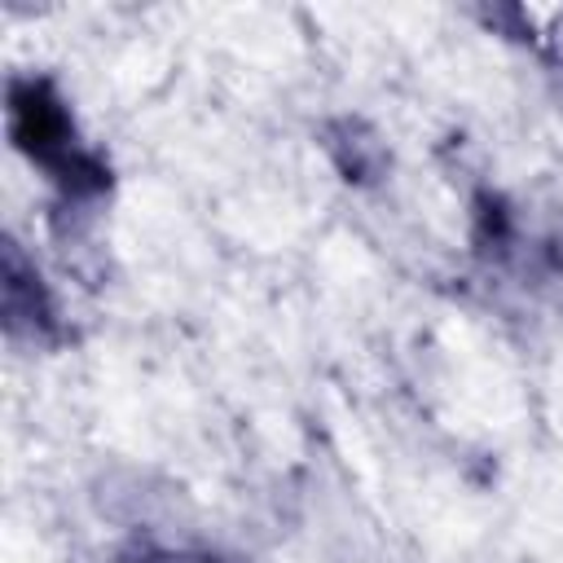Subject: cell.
<instances>
[{
    "instance_id": "obj_2",
    "label": "cell",
    "mask_w": 563,
    "mask_h": 563,
    "mask_svg": "<svg viewBox=\"0 0 563 563\" xmlns=\"http://www.w3.org/2000/svg\"><path fill=\"white\" fill-rule=\"evenodd\" d=\"M145 563H211V559H172L167 554V559H145Z\"/></svg>"
},
{
    "instance_id": "obj_1",
    "label": "cell",
    "mask_w": 563,
    "mask_h": 563,
    "mask_svg": "<svg viewBox=\"0 0 563 563\" xmlns=\"http://www.w3.org/2000/svg\"><path fill=\"white\" fill-rule=\"evenodd\" d=\"M9 132L22 154L44 163L66 189H101L106 172L75 145V128L66 119V106L44 79H18L9 88Z\"/></svg>"
}]
</instances>
